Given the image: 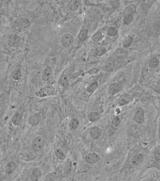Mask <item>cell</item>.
<instances>
[{
  "label": "cell",
  "mask_w": 160,
  "mask_h": 181,
  "mask_svg": "<svg viewBox=\"0 0 160 181\" xmlns=\"http://www.w3.org/2000/svg\"><path fill=\"white\" fill-rule=\"evenodd\" d=\"M44 145V141L41 136L35 137L32 141V150L35 152H38L42 150Z\"/></svg>",
  "instance_id": "6da1fadb"
},
{
  "label": "cell",
  "mask_w": 160,
  "mask_h": 181,
  "mask_svg": "<svg viewBox=\"0 0 160 181\" xmlns=\"http://www.w3.org/2000/svg\"><path fill=\"white\" fill-rule=\"evenodd\" d=\"M61 44L63 47L67 48L71 46L74 42V37L71 34L67 33L64 34L61 39Z\"/></svg>",
  "instance_id": "7a4b0ae2"
},
{
  "label": "cell",
  "mask_w": 160,
  "mask_h": 181,
  "mask_svg": "<svg viewBox=\"0 0 160 181\" xmlns=\"http://www.w3.org/2000/svg\"><path fill=\"white\" fill-rule=\"evenodd\" d=\"M30 25V21L28 18H20L17 20L15 23L16 27L19 29H23L28 27Z\"/></svg>",
  "instance_id": "3957f363"
},
{
  "label": "cell",
  "mask_w": 160,
  "mask_h": 181,
  "mask_svg": "<svg viewBox=\"0 0 160 181\" xmlns=\"http://www.w3.org/2000/svg\"><path fill=\"white\" fill-rule=\"evenodd\" d=\"M100 160V157L97 153H89L85 157V162L88 164H94L98 162Z\"/></svg>",
  "instance_id": "277c9868"
},
{
  "label": "cell",
  "mask_w": 160,
  "mask_h": 181,
  "mask_svg": "<svg viewBox=\"0 0 160 181\" xmlns=\"http://www.w3.org/2000/svg\"><path fill=\"white\" fill-rule=\"evenodd\" d=\"M115 66V60L112 57H109L105 63L104 69L106 71L110 72L114 69Z\"/></svg>",
  "instance_id": "5b68a950"
},
{
  "label": "cell",
  "mask_w": 160,
  "mask_h": 181,
  "mask_svg": "<svg viewBox=\"0 0 160 181\" xmlns=\"http://www.w3.org/2000/svg\"><path fill=\"white\" fill-rule=\"evenodd\" d=\"M134 120L138 124H142L145 120V113L142 108H139L134 116Z\"/></svg>",
  "instance_id": "8992f818"
},
{
  "label": "cell",
  "mask_w": 160,
  "mask_h": 181,
  "mask_svg": "<svg viewBox=\"0 0 160 181\" xmlns=\"http://www.w3.org/2000/svg\"><path fill=\"white\" fill-rule=\"evenodd\" d=\"M41 119V114L40 113H36L29 118L28 122L32 126H36L39 124Z\"/></svg>",
  "instance_id": "52a82bcc"
},
{
  "label": "cell",
  "mask_w": 160,
  "mask_h": 181,
  "mask_svg": "<svg viewBox=\"0 0 160 181\" xmlns=\"http://www.w3.org/2000/svg\"><path fill=\"white\" fill-rule=\"evenodd\" d=\"M52 73V68L50 66H47L44 69L42 75V80L44 82L48 81L51 76Z\"/></svg>",
  "instance_id": "ba28073f"
},
{
  "label": "cell",
  "mask_w": 160,
  "mask_h": 181,
  "mask_svg": "<svg viewBox=\"0 0 160 181\" xmlns=\"http://www.w3.org/2000/svg\"><path fill=\"white\" fill-rule=\"evenodd\" d=\"M90 134L94 139H98L100 137L101 134V130L99 127H94L90 130Z\"/></svg>",
  "instance_id": "9c48e42d"
},
{
  "label": "cell",
  "mask_w": 160,
  "mask_h": 181,
  "mask_svg": "<svg viewBox=\"0 0 160 181\" xmlns=\"http://www.w3.org/2000/svg\"><path fill=\"white\" fill-rule=\"evenodd\" d=\"M144 160V156L140 153L134 157L131 160V164L134 166H137L143 162Z\"/></svg>",
  "instance_id": "30bf717a"
},
{
  "label": "cell",
  "mask_w": 160,
  "mask_h": 181,
  "mask_svg": "<svg viewBox=\"0 0 160 181\" xmlns=\"http://www.w3.org/2000/svg\"><path fill=\"white\" fill-rule=\"evenodd\" d=\"M42 176V172L40 168L35 167L31 174V179L32 181H38Z\"/></svg>",
  "instance_id": "8fae6325"
},
{
  "label": "cell",
  "mask_w": 160,
  "mask_h": 181,
  "mask_svg": "<svg viewBox=\"0 0 160 181\" xmlns=\"http://www.w3.org/2000/svg\"><path fill=\"white\" fill-rule=\"evenodd\" d=\"M73 170L72 162L70 160L67 161L64 164L63 168V174L68 175L71 174Z\"/></svg>",
  "instance_id": "7c38bea8"
},
{
  "label": "cell",
  "mask_w": 160,
  "mask_h": 181,
  "mask_svg": "<svg viewBox=\"0 0 160 181\" xmlns=\"http://www.w3.org/2000/svg\"><path fill=\"white\" fill-rule=\"evenodd\" d=\"M17 168V165L14 161L9 162L5 167V171L7 174H12Z\"/></svg>",
  "instance_id": "4fadbf2b"
},
{
  "label": "cell",
  "mask_w": 160,
  "mask_h": 181,
  "mask_svg": "<svg viewBox=\"0 0 160 181\" xmlns=\"http://www.w3.org/2000/svg\"><path fill=\"white\" fill-rule=\"evenodd\" d=\"M130 101V96L127 93H125V94H122V95L120 97L118 102L121 105L124 106V105L129 103Z\"/></svg>",
  "instance_id": "5bb4252c"
},
{
  "label": "cell",
  "mask_w": 160,
  "mask_h": 181,
  "mask_svg": "<svg viewBox=\"0 0 160 181\" xmlns=\"http://www.w3.org/2000/svg\"><path fill=\"white\" fill-rule=\"evenodd\" d=\"M8 41L11 44H17L21 41L20 37L16 34H11L8 37Z\"/></svg>",
  "instance_id": "9a60e30c"
},
{
  "label": "cell",
  "mask_w": 160,
  "mask_h": 181,
  "mask_svg": "<svg viewBox=\"0 0 160 181\" xmlns=\"http://www.w3.org/2000/svg\"><path fill=\"white\" fill-rule=\"evenodd\" d=\"M59 83L61 86L65 88H68L70 86L69 80L67 76L66 75H63L59 79Z\"/></svg>",
  "instance_id": "2e32d148"
},
{
  "label": "cell",
  "mask_w": 160,
  "mask_h": 181,
  "mask_svg": "<svg viewBox=\"0 0 160 181\" xmlns=\"http://www.w3.org/2000/svg\"><path fill=\"white\" fill-rule=\"evenodd\" d=\"M133 41H134L133 37L131 35H129L123 40L122 42V45L125 48H127L131 45Z\"/></svg>",
  "instance_id": "e0dca14e"
},
{
  "label": "cell",
  "mask_w": 160,
  "mask_h": 181,
  "mask_svg": "<svg viewBox=\"0 0 160 181\" xmlns=\"http://www.w3.org/2000/svg\"><path fill=\"white\" fill-rule=\"evenodd\" d=\"M148 65L151 69H155L159 65V61L155 57L151 58L148 62Z\"/></svg>",
  "instance_id": "ac0fdd59"
},
{
  "label": "cell",
  "mask_w": 160,
  "mask_h": 181,
  "mask_svg": "<svg viewBox=\"0 0 160 181\" xmlns=\"http://www.w3.org/2000/svg\"><path fill=\"white\" fill-rule=\"evenodd\" d=\"M88 30L87 28L82 29L78 35L79 40L81 42L85 41L88 37Z\"/></svg>",
  "instance_id": "d6986e66"
},
{
  "label": "cell",
  "mask_w": 160,
  "mask_h": 181,
  "mask_svg": "<svg viewBox=\"0 0 160 181\" xmlns=\"http://www.w3.org/2000/svg\"><path fill=\"white\" fill-rule=\"evenodd\" d=\"M119 86L117 83L111 84L109 87V92L112 95H114L117 93L119 91Z\"/></svg>",
  "instance_id": "ffe728a7"
},
{
  "label": "cell",
  "mask_w": 160,
  "mask_h": 181,
  "mask_svg": "<svg viewBox=\"0 0 160 181\" xmlns=\"http://www.w3.org/2000/svg\"><path fill=\"white\" fill-rule=\"evenodd\" d=\"M100 117V115L99 114L95 112H91L88 115L89 120L92 122H94L95 121H97L99 118Z\"/></svg>",
  "instance_id": "44dd1931"
},
{
  "label": "cell",
  "mask_w": 160,
  "mask_h": 181,
  "mask_svg": "<svg viewBox=\"0 0 160 181\" xmlns=\"http://www.w3.org/2000/svg\"><path fill=\"white\" fill-rule=\"evenodd\" d=\"M22 119V115L19 113L15 114L12 118V122L15 125H18Z\"/></svg>",
  "instance_id": "7402d4cb"
},
{
  "label": "cell",
  "mask_w": 160,
  "mask_h": 181,
  "mask_svg": "<svg viewBox=\"0 0 160 181\" xmlns=\"http://www.w3.org/2000/svg\"><path fill=\"white\" fill-rule=\"evenodd\" d=\"M79 1H77V0H73L72 1L70 2L69 5V10L72 11H74L78 9V7L79 6Z\"/></svg>",
  "instance_id": "603a6c76"
},
{
  "label": "cell",
  "mask_w": 160,
  "mask_h": 181,
  "mask_svg": "<svg viewBox=\"0 0 160 181\" xmlns=\"http://www.w3.org/2000/svg\"><path fill=\"white\" fill-rule=\"evenodd\" d=\"M54 154L57 157V158L61 160H63L66 159V156L64 154V153H63V151H62V150L59 148L56 149L55 152H54Z\"/></svg>",
  "instance_id": "cb8c5ba5"
},
{
  "label": "cell",
  "mask_w": 160,
  "mask_h": 181,
  "mask_svg": "<svg viewBox=\"0 0 160 181\" xmlns=\"http://www.w3.org/2000/svg\"><path fill=\"white\" fill-rule=\"evenodd\" d=\"M11 76L15 80L19 81L22 77V74L19 70H14L11 73Z\"/></svg>",
  "instance_id": "d4e9b609"
},
{
  "label": "cell",
  "mask_w": 160,
  "mask_h": 181,
  "mask_svg": "<svg viewBox=\"0 0 160 181\" xmlns=\"http://www.w3.org/2000/svg\"><path fill=\"white\" fill-rule=\"evenodd\" d=\"M79 124V122L76 118H72L71 119L69 122V127L71 129L75 130L78 127Z\"/></svg>",
  "instance_id": "484cf974"
},
{
  "label": "cell",
  "mask_w": 160,
  "mask_h": 181,
  "mask_svg": "<svg viewBox=\"0 0 160 181\" xmlns=\"http://www.w3.org/2000/svg\"><path fill=\"white\" fill-rule=\"evenodd\" d=\"M106 52H107V49L105 47H100L96 50L95 52V54L96 56L100 57L106 53Z\"/></svg>",
  "instance_id": "4316f807"
},
{
  "label": "cell",
  "mask_w": 160,
  "mask_h": 181,
  "mask_svg": "<svg viewBox=\"0 0 160 181\" xmlns=\"http://www.w3.org/2000/svg\"><path fill=\"white\" fill-rule=\"evenodd\" d=\"M103 33L100 31H99L93 35V37H92V40L94 42H98L100 41L101 39L103 38Z\"/></svg>",
  "instance_id": "83f0119b"
},
{
  "label": "cell",
  "mask_w": 160,
  "mask_h": 181,
  "mask_svg": "<svg viewBox=\"0 0 160 181\" xmlns=\"http://www.w3.org/2000/svg\"><path fill=\"white\" fill-rule=\"evenodd\" d=\"M132 21H133V17L132 15L130 14L125 15L123 19L124 23L126 25H129L131 23Z\"/></svg>",
  "instance_id": "f1b7e54d"
},
{
  "label": "cell",
  "mask_w": 160,
  "mask_h": 181,
  "mask_svg": "<svg viewBox=\"0 0 160 181\" xmlns=\"http://www.w3.org/2000/svg\"><path fill=\"white\" fill-rule=\"evenodd\" d=\"M97 87H98V83L96 82H94L88 86V87L87 88V91L90 93L93 92L95 91Z\"/></svg>",
  "instance_id": "f546056e"
},
{
  "label": "cell",
  "mask_w": 160,
  "mask_h": 181,
  "mask_svg": "<svg viewBox=\"0 0 160 181\" xmlns=\"http://www.w3.org/2000/svg\"><path fill=\"white\" fill-rule=\"evenodd\" d=\"M117 34V30L114 27H110L107 31V34L109 37H114Z\"/></svg>",
  "instance_id": "4dcf8cb0"
},
{
  "label": "cell",
  "mask_w": 160,
  "mask_h": 181,
  "mask_svg": "<svg viewBox=\"0 0 160 181\" xmlns=\"http://www.w3.org/2000/svg\"><path fill=\"white\" fill-rule=\"evenodd\" d=\"M160 149L159 147L157 149H156L154 153V158H155V160L157 163H160Z\"/></svg>",
  "instance_id": "1f68e13d"
},
{
  "label": "cell",
  "mask_w": 160,
  "mask_h": 181,
  "mask_svg": "<svg viewBox=\"0 0 160 181\" xmlns=\"http://www.w3.org/2000/svg\"><path fill=\"white\" fill-rule=\"evenodd\" d=\"M121 121L119 117H115L112 120V124L115 127H118L120 124Z\"/></svg>",
  "instance_id": "d6a6232c"
},
{
  "label": "cell",
  "mask_w": 160,
  "mask_h": 181,
  "mask_svg": "<svg viewBox=\"0 0 160 181\" xmlns=\"http://www.w3.org/2000/svg\"><path fill=\"white\" fill-rule=\"evenodd\" d=\"M153 28L155 31L156 32H160V21H157L154 23L153 25Z\"/></svg>",
  "instance_id": "836d02e7"
},
{
  "label": "cell",
  "mask_w": 160,
  "mask_h": 181,
  "mask_svg": "<svg viewBox=\"0 0 160 181\" xmlns=\"http://www.w3.org/2000/svg\"><path fill=\"white\" fill-rule=\"evenodd\" d=\"M2 25V21H0V27H1V26Z\"/></svg>",
  "instance_id": "e575fe53"
}]
</instances>
